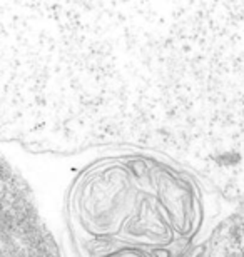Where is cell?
<instances>
[{
	"instance_id": "cell-1",
	"label": "cell",
	"mask_w": 244,
	"mask_h": 257,
	"mask_svg": "<svg viewBox=\"0 0 244 257\" xmlns=\"http://www.w3.org/2000/svg\"><path fill=\"white\" fill-rule=\"evenodd\" d=\"M197 182L147 154H122L87 167L67 194L72 257H183L202 225Z\"/></svg>"
}]
</instances>
